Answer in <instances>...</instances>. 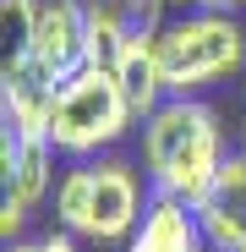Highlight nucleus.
I'll return each mask as SVG.
<instances>
[{
  "label": "nucleus",
  "instance_id": "nucleus-1",
  "mask_svg": "<svg viewBox=\"0 0 246 252\" xmlns=\"http://www.w3.org/2000/svg\"><path fill=\"white\" fill-rule=\"evenodd\" d=\"M224 115L208 99H164L142 121V176L153 192L202 203L224 170Z\"/></svg>",
  "mask_w": 246,
  "mask_h": 252
},
{
  "label": "nucleus",
  "instance_id": "nucleus-2",
  "mask_svg": "<svg viewBox=\"0 0 246 252\" xmlns=\"http://www.w3.org/2000/svg\"><path fill=\"white\" fill-rule=\"evenodd\" d=\"M148 197H153V187H142L132 159H120V154L77 159L60 170V187H55V225L71 230L77 241L126 247Z\"/></svg>",
  "mask_w": 246,
  "mask_h": 252
},
{
  "label": "nucleus",
  "instance_id": "nucleus-3",
  "mask_svg": "<svg viewBox=\"0 0 246 252\" xmlns=\"http://www.w3.org/2000/svg\"><path fill=\"white\" fill-rule=\"evenodd\" d=\"M153 50L164 82H170V99H202L246 66V22L235 17V6L181 11L164 17V28L153 33Z\"/></svg>",
  "mask_w": 246,
  "mask_h": 252
},
{
  "label": "nucleus",
  "instance_id": "nucleus-4",
  "mask_svg": "<svg viewBox=\"0 0 246 252\" xmlns=\"http://www.w3.org/2000/svg\"><path fill=\"white\" fill-rule=\"evenodd\" d=\"M142 126L120 94V77L109 66H82L77 77L60 82V99H55V115H50V143L66 164L77 159H99V154H115V143Z\"/></svg>",
  "mask_w": 246,
  "mask_h": 252
},
{
  "label": "nucleus",
  "instance_id": "nucleus-5",
  "mask_svg": "<svg viewBox=\"0 0 246 252\" xmlns=\"http://www.w3.org/2000/svg\"><path fill=\"white\" fill-rule=\"evenodd\" d=\"M55 99H60V77L38 61V55L11 50V55H6V71H0V121H6L11 132L50 137Z\"/></svg>",
  "mask_w": 246,
  "mask_h": 252
},
{
  "label": "nucleus",
  "instance_id": "nucleus-6",
  "mask_svg": "<svg viewBox=\"0 0 246 252\" xmlns=\"http://www.w3.org/2000/svg\"><path fill=\"white\" fill-rule=\"evenodd\" d=\"M55 143L50 137H27V132H0V181H6V197L22 208H38L44 197H55L60 170H55Z\"/></svg>",
  "mask_w": 246,
  "mask_h": 252
},
{
  "label": "nucleus",
  "instance_id": "nucleus-7",
  "mask_svg": "<svg viewBox=\"0 0 246 252\" xmlns=\"http://www.w3.org/2000/svg\"><path fill=\"white\" fill-rule=\"evenodd\" d=\"M27 55H38L60 82L77 77L82 66H88V11H82L77 0H44Z\"/></svg>",
  "mask_w": 246,
  "mask_h": 252
},
{
  "label": "nucleus",
  "instance_id": "nucleus-8",
  "mask_svg": "<svg viewBox=\"0 0 246 252\" xmlns=\"http://www.w3.org/2000/svg\"><path fill=\"white\" fill-rule=\"evenodd\" d=\"M126 252H208V230H202L191 203L153 192L137 230H132V241H126Z\"/></svg>",
  "mask_w": 246,
  "mask_h": 252
},
{
  "label": "nucleus",
  "instance_id": "nucleus-9",
  "mask_svg": "<svg viewBox=\"0 0 246 252\" xmlns=\"http://www.w3.org/2000/svg\"><path fill=\"white\" fill-rule=\"evenodd\" d=\"M197 220L208 230V247H219V252H241L246 247V154L224 159L219 181L197 203Z\"/></svg>",
  "mask_w": 246,
  "mask_h": 252
},
{
  "label": "nucleus",
  "instance_id": "nucleus-10",
  "mask_svg": "<svg viewBox=\"0 0 246 252\" xmlns=\"http://www.w3.org/2000/svg\"><path fill=\"white\" fill-rule=\"evenodd\" d=\"M115 77H120V94H126L137 121H148L164 99H170V82H164V66H159V50H153V33H137L126 44V55L115 61Z\"/></svg>",
  "mask_w": 246,
  "mask_h": 252
},
{
  "label": "nucleus",
  "instance_id": "nucleus-11",
  "mask_svg": "<svg viewBox=\"0 0 246 252\" xmlns=\"http://www.w3.org/2000/svg\"><path fill=\"white\" fill-rule=\"evenodd\" d=\"M38 6H44V0H0V22H6V44L11 50H27L33 44Z\"/></svg>",
  "mask_w": 246,
  "mask_h": 252
},
{
  "label": "nucleus",
  "instance_id": "nucleus-12",
  "mask_svg": "<svg viewBox=\"0 0 246 252\" xmlns=\"http://www.w3.org/2000/svg\"><path fill=\"white\" fill-rule=\"evenodd\" d=\"M44 252H77V236L71 230H50L44 236Z\"/></svg>",
  "mask_w": 246,
  "mask_h": 252
},
{
  "label": "nucleus",
  "instance_id": "nucleus-13",
  "mask_svg": "<svg viewBox=\"0 0 246 252\" xmlns=\"http://www.w3.org/2000/svg\"><path fill=\"white\" fill-rule=\"evenodd\" d=\"M164 6H181V11H219V6H235V0H164Z\"/></svg>",
  "mask_w": 246,
  "mask_h": 252
},
{
  "label": "nucleus",
  "instance_id": "nucleus-14",
  "mask_svg": "<svg viewBox=\"0 0 246 252\" xmlns=\"http://www.w3.org/2000/svg\"><path fill=\"white\" fill-rule=\"evenodd\" d=\"M6 252H44V241H6Z\"/></svg>",
  "mask_w": 246,
  "mask_h": 252
},
{
  "label": "nucleus",
  "instance_id": "nucleus-15",
  "mask_svg": "<svg viewBox=\"0 0 246 252\" xmlns=\"http://www.w3.org/2000/svg\"><path fill=\"white\" fill-rule=\"evenodd\" d=\"M241 154H246V126H241Z\"/></svg>",
  "mask_w": 246,
  "mask_h": 252
},
{
  "label": "nucleus",
  "instance_id": "nucleus-16",
  "mask_svg": "<svg viewBox=\"0 0 246 252\" xmlns=\"http://www.w3.org/2000/svg\"><path fill=\"white\" fill-rule=\"evenodd\" d=\"M235 11H246V0H235Z\"/></svg>",
  "mask_w": 246,
  "mask_h": 252
},
{
  "label": "nucleus",
  "instance_id": "nucleus-17",
  "mask_svg": "<svg viewBox=\"0 0 246 252\" xmlns=\"http://www.w3.org/2000/svg\"><path fill=\"white\" fill-rule=\"evenodd\" d=\"M241 252H246V247H241Z\"/></svg>",
  "mask_w": 246,
  "mask_h": 252
}]
</instances>
